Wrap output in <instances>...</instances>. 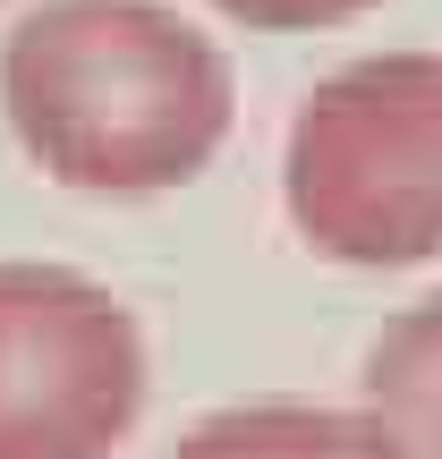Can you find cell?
<instances>
[{"instance_id":"obj_1","label":"cell","mask_w":442,"mask_h":459,"mask_svg":"<svg viewBox=\"0 0 442 459\" xmlns=\"http://www.w3.org/2000/svg\"><path fill=\"white\" fill-rule=\"evenodd\" d=\"M0 111L43 179L85 196H162L238 119L230 51L162 0H43L0 43Z\"/></svg>"},{"instance_id":"obj_2","label":"cell","mask_w":442,"mask_h":459,"mask_svg":"<svg viewBox=\"0 0 442 459\" xmlns=\"http://www.w3.org/2000/svg\"><path fill=\"white\" fill-rule=\"evenodd\" d=\"M281 204L332 264L442 255V51H383L315 85L290 119Z\"/></svg>"},{"instance_id":"obj_3","label":"cell","mask_w":442,"mask_h":459,"mask_svg":"<svg viewBox=\"0 0 442 459\" xmlns=\"http://www.w3.org/2000/svg\"><path fill=\"white\" fill-rule=\"evenodd\" d=\"M136 409V315L85 273L0 264V459H111Z\"/></svg>"},{"instance_id":"obj_4","label":"cell","mask_w":442,"mask_h":459,"mask_svg":"<svg viewBox=\"0 0 442 459\" xmlns=\"http://www.w3.org/2000/svg\"><path fill=\"white\" fill-rule=\"evenodd\" d=\"M366 417L400 443V459H442V290L392 315L366 349Z\"/></svg>"},{"instance_id":"obj_5","label":"cell","mask_w":442,"mask_h":459,"mask_svg":"<svg viewBox=\"0 0 442 459\" xmlns=\"http://www.w3.org/2000/svg\"><path fill=\"white\" fill-rule=\"evenodd\" d=\"M170 459H400V443L366 409H298V400H264V409L204 417Z\"/></svg>"},{"instance_id":"obj_6","label":"cell","mask_w":442,"mask_h":459,"mask_svg":"<svg viewBox=\"0 0 442 459\" xmlns=\"http://www.w3.org/2000/svg\"><path fill=\"white\" fill-rule=\"evenodd\" d=\"M213 9L256 34H315V26H341V17L375 9V0H213Z\"/></svg>"}]
</instances>
